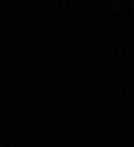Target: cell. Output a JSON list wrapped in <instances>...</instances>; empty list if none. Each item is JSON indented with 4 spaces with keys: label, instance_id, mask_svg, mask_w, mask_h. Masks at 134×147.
<instances>
[]
</instances>
